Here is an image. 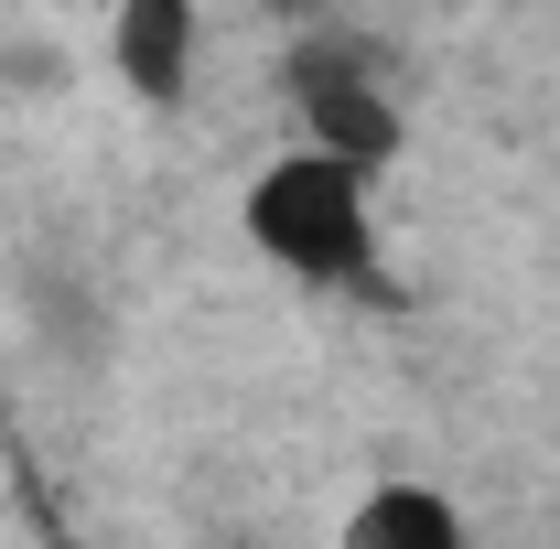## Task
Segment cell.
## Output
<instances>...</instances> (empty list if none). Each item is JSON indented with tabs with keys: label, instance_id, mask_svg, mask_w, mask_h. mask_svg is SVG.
Segmentation results:
<instances>
[{
	"label": "cell",
	"instance_id": "1",
	"mask_svg": "<svg viewBox=\"0 0 560 549\" xmlns=\"http://www.w3.org/2000/svg\"><path fill=\"white\" fill-rule=\"evenodd\" d=\"M248 248L302 291H366L377 280V215H366V173L335 151H280L248 173Z\"/></svg>",
	"mask_w": 560,
	"mask_h": 549
},
{
	"label": "cell",
	"instance_id": "2",
	"mask_svg": "<svg viewBox=\"0 0 560 549\" xmlns=\"http://www.w3.org/2000/svg\"><path fill=\"white\" fill-rule=\"evenodd\" d=\"M291 108H302V151H335V162H355L366 184L399 162V97L366 75V55L355 44H302L291 55Z\"/></svg>",
	"mask_w": 560,
	"mask_h": 549
},
{
	"label": "cell",
	"instance_id": "3",
	"mask_svg": "<svg viewBox=\"0 0 560 549\" xmlns=\"http://www.w3.org/2000/svg\"><path fill=\"white\" fill-rule=\"evenodd\" d=\"M206 55V11L195 0H108V75L140 108H184Z\"/></svg>",
	"mask_w": 560,
	"mask_h": 549
},
{
	"label": "cell",
	"instance_id": "4",
	"mask_svg": "<svg viewBox=\"0 0 560 549\" xmlns=\"http://www.w3.org/2000/svg\"><path fill=\"white\" fill-rule=\"evenodd\" d=\"M346 549H475V528H464V506L442 495V484H366L346 517Z\"/></svg>",
	"mask_w": 560,
	"mask_h": 549
}]
</instances>
